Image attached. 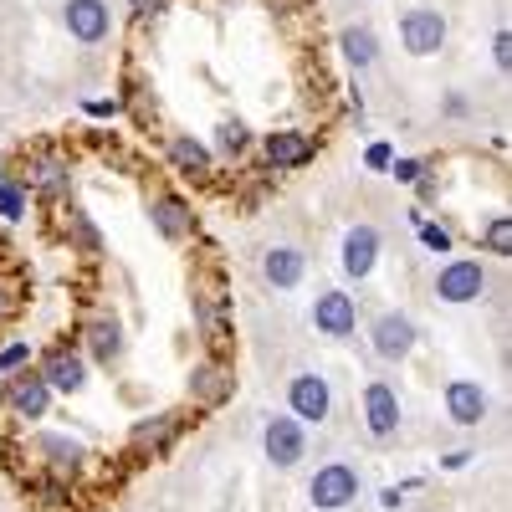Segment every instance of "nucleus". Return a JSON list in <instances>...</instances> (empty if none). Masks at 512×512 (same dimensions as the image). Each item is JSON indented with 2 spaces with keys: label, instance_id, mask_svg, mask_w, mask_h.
Here are the masks:
<instances>
[{
  "label": "nucleus",
  "instance_id": "15",
  "mask_svg": "<svg viewBox=\"0 0 512 512\" xmlns=\"http://www.w3.org/2000/svg\"><path fill=\"white\" fill-rule=\"evenodd\" d=\"M441 400H446V420L451 425H482L487 420V390L477 379H451Z\"/></svg>",
  "mask_w": 512,
  "mask_h": 512
},
{
  "label": "nucleus",
  "instance_id": "4",
  "mask_svg": "<svg viewBox=\"0 0 512 512\" xmlns=\"http://www.w3.org/2000/svg\"><path fill=\"white\" fill-rule=\"evenodd\" d=\"M400 47L410 57H436L446 47V16L431 11V6H415L400 16Z\"/></svg>",
  "mask_w": 512,
  "mask_h": 512
},
{
  "label": "nucleus",
  "instance_id": "21",
  "mask_svg": "<svg viewBox=\"0 0 512 512\" xmlns=\"http://www.w3.org/2000/svg\"><path fill=\"white\" fill-rule=\"evenodd\" d=\"M262 277L287 292V287H297V282L308 277V256L297 251V246H272V251L262 256Z\"/></svg>",
  "mask_w": 512,
  "mask_h": 512
},
{
  "label": "nucleus",
  "instance_id": "25",
  "mask_svg": "<svg viewBox=\"0 0 512 512\" xmlns=\"http://www.w3.org/2000/svg\"><path fill=\"white\" fill-rule=\"evenodd\" d=\"M31 497H41V507H72L77 502V492H72L67 477H36L31 482Z\"/></svg>",
  "mask_w": 512,
  "mask_h": 512
},
{
  "label": "nucleus",
  "instance_id": "10",
  "mask_svg": "<svg viewBox=\"0 0 512 512\" xmlns=\"http://www.w3.org/2000/svg\"><path fill=\"white\" fill-rule=\"evenodd\" d=\"M369 344H374L379 359L400 364V359L415 354V323H410L405 313H379V318L369 323Z\"/></svg>",
  "mask_w": 512,
  "mask_h": 512
},
{
  "label": "nucleus",
  "instance_id": "22",
  "mask_svg": "<svg viewBox=\"0 0 512 512\" xmlns=\"http://www.w3.org/2000/svg\"><path fill=\"white\" fill-rule=\"evenodd\" d=\"M226 292L221 287H210V292H195V318H200V328H205V344L210 349H221L226 338H231V328H226Z\"/></svg>",
  "mask_w": 512,
  "mask_h": 512
},
{
  "label": "nucleus",
  "instance_id": "24",
  "mask_svg": "<svg viewBox=\"0 0 512 512\" xmlns=\"http://www.w3.org/2000/svg\"><path fill=\"white\" fill-rule=\"evenodd\" d=\"M338 52H344V62H354V67H374L379 62V36L369 26H344L338 31Z\"/></svg>",
  "mask_w": 512,
  "mask_h": 512
},
{
  "label": "nucleus",
  "instance_id": "37",
  "mask_svg": "<svg viewBox=\"0 0 512 512\" xmlns=\"http://www.w3.org/2000/svg\"><path fill=\"white\" fill-rule=\"evenodd\" d=\"M16 303H21V297H16V287H6V282H0V323H6V318L16 313Z\"/></svg>",
  "mask_w": 512,
  "mask_h": 512
},
{
  "label": "nucleus",
  "instance_id": "1",
  "mask_svg": "<svg viewBox=\"0 0 512 512\" xmlns=\"http://www.w3.org/2000/svg\"><path fill=\"white\" fill-rule=\"evenodd\" d=\"M487 292V267L477 262V256H456V262H446L436 272V297L451 308H466V303H482Z\"/></svg>",
  "mask_w": 512,
  "mask_h": 512
},
{
  "label": "nucleus",
  "instance_id": "23",
  "mask_svg": "<svg viewBox=\"0 0 512 512\" xmlns=\"http://www.w3.org/2000/svg\"><path fill=\"white\" fill-rule=\"evenodd\" d=\"M169 164H175L180 175L205 180V175H210V149H205L200 139H190V134H175V139H169Z\"/></svg>",
  "mask_w": 512,
  "mask_h": 512
},
{
  "label": "nucleus",
  "instance_id": "2",
  "mask_svg": "<svg viewBox=\"0 0 512 512\" xmlns=\"http://www.w3.org/2000/svg\"><path fill=\"white\" fill-rule=\"evenodd\" d=\"M308 497L318 512H344L349 502H359V466H349V461L318 466V477L308 482Z\"/></svg>",
  "mask_w": 512,
  "mask_h": 512
},
{
  "label": "nucleus",
  "instance_id": "31",
  "mask_svg": "<svg viewBox=\"0 0 512 512\" xmlns=\"http://www.w3.org/2000/svg\"><path fill=\"white\" fill-rule=\"evenodd\" d=\"M415 226H420V241L431 246V251H451V231H446V226L425 221V216H415Z\"/></svg>",
  "mask_w": 512,
  "mask_h": 512
},
{
  "label": "nucleus",
  "instance_id": "32",
  "mask_svg": "<svg viewBox=\"0 0 512 512\" xmlns=\"http://www.w3.org/2000/svg\"><path fill=\"white\" fill-rule=\"evenodd\" d=\"M390 175H395L400 185H420V180H425V164H420V159H390Z\"/></svg>",
  "mask_w": 512,
  "mask_h": 512
},
{
  "label": "nucleus",
  "instance_id": "38",
  "mask_svg": "<svg viewBox=\"0 0 512 512\" xmlns=\"http://www.w3.org/2000/svg\"><path fill=\"white\" fill-rule=\"evenodd\" d=\"M441 466H446V472H461V466H472V451H446Z\"/></svg>",
  "mask_w": 512,
  "mask_h": 512
},
{
  "label": "nucleus",
  "instance_id": "34",
  "mask_svg": "<svg viewBox=\"0 0 512 512\" xmlns=\"http://www.w3.org/2000/svg\"><path fill=\"white\" fill-rule=\"evenodd\" d=\"M390 159H395L390 144H369V149H364V164H369V169H390Z\"/></svg>",
  "mask_w": 512,
  "mask_h": 512
},
{
  "label": "nucleus",
  "instance_id": "11",
  "mask_svg": "<svg viewBox=\"0 0 512 512\" xmlns=\"http://www.w3.org/2000/svg\"><path fill=\"white\" fill-rule=\"evenodd\" d=\"M313 328H318L323 338H349V333L359 328L354 297H349V292H338V287L318 292V297H313Z\"/></svg>",
  "mask_w": 512,
  "mask_h": 512
},
{
  "label": "nucleus",
  "instance_id": "3",
  "mask_svg": "<svg viewBox=\"0 0 512 512\" xmlns=\"http://www.w3.org/2000/svg\"><path fill=\"white\" fill-rule=\"evenodd\" d=\"M287 410L292 420H303V425H323L333 415V390H328V379L318 369H303V374H292L287 384Z\"/></svg>",
  "mask_w": 512,
  "mask_h": 512
},
{
  "label": "nucleus",
  "instance_id": "30",
  "mask_svg": "<svg viewBox=\"0 0 512 512\" xmlns=\"http://www.w3.org/2000/svg\"><path fill=\"white\" fill-rule=\"evenodd\" d=\"M26 359H31V344H26V338H16V344L0 349V374H16V369H26Z\"/></svg>",
  "mask_w": 512,
  "mask_h": 512
},
{
  "label": "nucleus",
  "instance_id": "29",
  "mask_svg": "<svg viewBox=\"0 0 512 512\" xmlns=\"http://www.w3.org/2000/svg\"><path fill=\"white\" fill-rule=\"evenodd\" d=\"M482 251L512 256V216H492V221L482 226Z\"/></svg>",
  "mask_w": 512,
  "mask_h": 512
},
{
  "label": "nucleus",
  "instance_id": "26",
  "mask_svg": "<svg viewBox=\"0 0 512 512\" xmlns=\"http://www.w3.org/2000/svg\"><path fill=\"white\" fill-rule=\"evenodd\" d=\"M26 200H31V195H26V185L6 175V180H0V221H11V226H16V221H26Z\"/></svg>",
  "mask_w": 512,
  "mask_h": 512
},
{
  "label": "nucleus",
  "instance_id": "18",
  "mask_svg": "<svg viewBox=\"0 0 512 512\" xmlns=\"http://www.w3.org/2000/svg\"><path fill=\"white\" fill-rule=\"evenodd\" d=\"M180 436V415L175 410H164V415H149L134 425V436H128V446H134L139 456H164L169 446H175Z\"/></svg>",
  "mask_w": 512,
  "mask_h": 512
},
{
  "label": "nucleus",
  "instance_id": "7",
  "mask_svg": "<svg viewBox=\"0 0 512 512\" xmlns=\"http://www.w3.org/2000/svg\"><path fill=\"white\" fill-rule=\"evenodd\" d=\"M6 405H11L21 420H47V410H52V384L41 379L36 369H16V374H6Z\"/></svg>",
  "mask_w": 512,
  "mask_h": 512
},
{
  "label": "nucleus",
  "instance_id": "39",
  "mask_svg": "<svg viewBox=\"0 0 512 512\" xmlns=\"http://www.w3.org/2000/svg\"><path fill=\"white\" fill-rule=\"evenodd\" d=\"M405 492H410V487H384V492H379V507H390V512H395V507L405 502Z\"/></svg>",
  "mask_w": 512,
  "mask_h": 512
},
{
  "label": "nucleus",
  "instance_id": "35",
  "mask_svg": "<svg viewBox=\"0 0 512 512\" xmlns=\"http://www.w3.org/2000/svg\"><path fill=\"white\" fill-rule=\"evenodd\" d=\"M128 6H134V16H139V21H154V16H164V11H169V0H128Z\"/></svg>",
  "mask_w": 512,
  "mask_h": 512
},
{
  "label": "nucleus",
  "instance_id": "28",
  "mask_svg": "<svg viewBox=\"0 0 512 512\" xmlns=\"http://www.w3.org/2000/svg\"><path fill=\"white\" fill-rule=\"evenodd\" d=\"M72 246L82 256H103V236H98L93 216H82V210H72Z\"/></svg>",
  "mask_w": 512,
  "mask_h": 512
},
{
  "label": "nucleus",
  "instance_id": "5",
  "mask_svg": "<svg viewBox=\"0 0 512 512\" xmlns=\"http://www.w3.org/2000/svg\"><path fill=\"white\" fill-rule=\"evenodd\" d=\"M16 180L26 185V195L36 190V195H47V200H62V195L72 190V159H67V154H57V149L31 154L26 175H16Z\"/></svg>",
  "mask_w": 512,
  "mask_h": 512
},
{
  "label": "nucleus",
  "instance_id": "33",
  "mask_svg": "<svg viewBox=\"0 0 512 512\" xmlns=\"http://www.w3.org/2000/svg\"><path fill=\"white\" fill-rule=\"evenodd\" d=\"M492 62H497L502 72L512 67V36H507V31H497V36H492Z\"/></svg>",
  "mask_w": 512,
  "mask_h": 512
},
{
  "label": "nucleus",
  "instance_id": "36",
  "mask_svg": "<svg viewBox=\"0 0 512 512\" xmlns=\"http://www.w3.org/2000/svg\"><path fill=\"white\" fill-rule=\"evenodd\" d=\"M88 113H93V118H113V113H123V98H93Z\"/></svg>",
  "mask_w": 512,
  "mask_h": 512
},
{
  "label": "nucleus",
  "instance_id": "8",
  "mask_svg": "<svg viewBox=\"0 0 512 512\" xmlns=\"http://www.w3.org/2000/svg\"><path fill=\"white\" fill-rule=\"evenodd\" d=\"M364 431L374 441H390L400 431V395H395V384H384V379L364 384Z\"/></svg>",
  "mask_w": 512,
  "mask_h": 512
},
{
  "label": "nucleus",
  "instance_id": "20",
  "mask_svg": "<svg viewBox=\"0 0 512 512\" xmlns=\"http://www.w3.org/2000/svg\"><path fill=\"white\" fill-rule=\"evenodd\" d=\"M82 338H88V354L98 359V364H118L123 359V323L113 318V313H98L88 328H82Z\"/></svg>",
  "mask_w": 512,
  "mask_h": 512
},
{
  "label": "nucleus",
  "instance_id": "40",
  "mask_svg": "<svg viewBox=\"0 0 512 512\" xmlns=\"http://www.w3.org/2000/svg\"><path fill=\"white\" fill-rule=\"evenodd\" d=\"M0 180H6V169H0Z\"/></svg>",
  "mask_w": 512,
  "mask_h": 512
},
{
  "label": "nucleus",
  "instance_id": "17",
  "mask_svg": "<svg viewBox=\"0 0 512 512\" xmlns=\"http://www.w3.org/2000/svg\"><path fill=\"white\" fill-rule=\"evenodd\" d=\"M149 216H154V231L164 241H190L195 236V216H190V200L185 195H154L149 200Z\"/></svg>",
  "mask_w": 512,
  "mask_h": 512
},
{
  "label": "nucleus",
  "instance_id": "16",
  "mask_svg": "<svg viewBox=\"0 0 512 512\" xmlns=\"http://www.w3.org/2000/svg\"><path fill=\"white\" fill-rule=\"evenodd\" d=\"M262 149H267V164H272V169H303V164H313V154H318L313 134H297V128H277V134L262 139Z\"/></svg>",
  "mask_w": 512,
  "mask_h": 512
},
{
  "label": "nucleus",
  "instance_id": "27",
  "mask_svg": "<svg viewBox=\"0 0 512 512\" xmlns=\"http://www.w3.org/2000/svg\"><path fill=\"white\" fill-rule=\"evenodd\" d=\"M216 149L231 154V159H241V154L251 149V128H246L241 118H226V123L216 128Z\"/></svg>",
  "mask_w": 512,
  "mask_h": 512
},
{
  "label": "nucleus",
  "instance_id": "9",
  "mask_svg": "<svg viewBox=\"0 0 512 512\" xmlns=\"http://www.w3.org/2000/svg\"><path fill=\"white\" fill-rule=\"evenodd\" d=\"M262 451L272 466H297L308 451V431H303V420H292V415H272L267 420V431H262Z\"/></svg>",
  "mask_w": 512,
  "mask_h": 512
},
{
  "label": "nucleus",
  "instance_id": "19",
  "mask_svg": "<svg viewBox=\"0 0 512 512\" xmlns=\"http://www.w3.org/2000/svg\"><path fill=\"white\" fill-rule=\"evenodd\" d=\"M374 262H379V231L374 226H354L344 236V277L364 282L374 272Z\"/></svg>",
  "mask_w": 512,
  "mask_h": 512
},
{
  "label": "nucleus",
  "instance_id": "12",
  "mask_svg": "<svg viewBox=\"0 0 512 512\" xmlns=\"http://www.w3.org/2000/svg\"><path fill=\"white\" fill-rule=\"evenodd\" d=\"M62 21H67V36H72V41H82V47H98V41L108 36V26H113V11H108V0H67Z\"/></svg>",
  "mask_w": 512,
  "mask_h": 512
},
{
  "label": "nucleus",
  "instance_id": "6",
  "mask_svg": "<svg viewBox=\"0 0 512 512\" xmlns=\"http://www.w3.org/2000/svg\"><path fill=\"white\" fill-rule=\"evenodd\" d=\"M36 374L52 384V395H77L82 384H88V364H82L77 344H52L47 354H41Z\"/></svg>",
  "mask_w": 512,
  "mask_h": 512
},
{
  "label": "nucleus",
  "instance_id": "13",
  "mask_svg": "<svg viewBox=\"0 0 512 512\" xmlns=\"http://www.w3.org/2000/svg\"><path fill=\"white\" fill-rule=\"evenodd\" d=\"M231 395H236V369H231V364L205 359V364L190 369V400H195V405L216 410V405H226Z\"/></svg>",
  "mask_w": 512,
  "mask_h": 512
},
{
  "label": "nucleus",
  "instance_id": "14",
  "mask_svg": "<svg viewBox=\"0 0 512 512\" xmlns=\"http://www.w3.org/2000/svg\"><path fill=\"white\" fill-rule=\"evenodd\" d=\"M36 456H41V466H47V477H67V482L88 466V446L72 441V436H52V431L36 436Z\"/></svg>",
  "mask_w": 512,
  "mask_h": 512
}]
</instances>
